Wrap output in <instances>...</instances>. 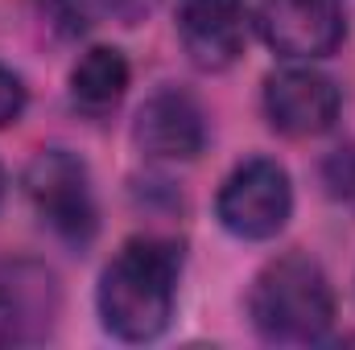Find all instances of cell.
<instances>
[{"label": "cell", "mask_w": 355, "mask_h": 350, "mask_svg": "<svg viewBox=\"0 0 355 350\" xmlns=\"http://www.w3.org/2000/svg\"><path fill=\"white\" fill-rule=\"evenodd\" d=\"M178 268L182 256L174 243L153 235L128 239L103 268L95 288L103 330L120 342H153L174 317Z\"/></svg>", "instance_id": "obj_1"}, {"label": "cell", "mask_w": 355, "mask_h": 350, "mask_svg": "<svg viewBox=\"0 0 355 350\" xmlns=\"http://www.w3.org/2000/svg\"><path fill=\"white\" fill-rule=\"evenodd\" d=\"M248 317L265 342L310 347L335 326V288L322 264L306 252H285L268 260L248 293Z\"/></svg>", "instance_id": "obj_2"}, {"label": "cell", "mask_w": 355, "mask_h": 350, "mask_svg": "<svg viewBox=\"0 0 355 350\" xmlns=\"http://www.w3.org/2000/svg\"><path fill=\"white\" fill-rule=\"evenodd\" d=\"M25 198L62 243L83 248L95 239L99 210H95V194H91V174L75 153L42 149L25 169Z\"/></svg>", "instance_id": "obj_3"}, {"label": "cell", "mask_w": 355, "mask_h": 350, "mask_svg": "<svg viewBox=\"0 0 355 350\" xmlns=\"http://www.w3.org/2000/svg\"><path fill=\"white\" fill-rule=\"evenodd\" d=\"M215 214L223 231H232L236 239L248 243L277 239L293 214V185L285 165H277L272 157H248L244 165H236L219 185Z\"/></svg>", "instance_id": "obj_4"}, {"label": "cell", "mask_w": 355, "mask_h": 350, "mask_svg": "<svg viewBox=\"0 0 355 350\" xmlns=\"http://www.w3.org/2000/svg\"><path fill=\"white\" fill-rule=\"evenodd\" d=\"M58 313L62 293L46 264L0 256V350L46 342L58 326Z\"/></svg>", "instance_id": "obj_5"}, {"label": "cell", "mask_w": 355, "mask_h": 350, "mask_svg": "<svg viewBox=\"0 0 355 350\" xmlns=\"http://www.w3.org/2000/svg\"><path fill=\"white\" fill-rule=\"evenodd\" d=\"M257 29L281 58L310 62L339 50L347 21L339 0H261L257 4Z\"/></svg>", "instance_id": "obj_6"}, {"label": "cell", "mask_w": 355, "mask_h": 350, "mask_svg": "<svg viewBox=\"0 0 355 350\" xmlns=\"http://www.w3.org/2000/svg\"><path fill=\"white\" fill-rule=\"evenodd\" d=\"M265 116L289 140L322 136L339 120V87L310 66H285L265 79Z\"/></svg>", "instance_id": "obj_7"}, {"label": "cell", "mask_w": 355, "mask_h": 350, "mask_svg": "<svg viewBox=\"0 0 355 350\" xmlns=\"http://www.w3.org/2000/svg\"><path fill=\"white\" fill-rule=\"evenodd\" d=\"M132 140L145 157L157 161H194L207 149V116L178 87L149 95L132 120Z\"/></svg>", "instance_id": "obj_8"}, {"label": "cell", "mask_w": 355, "mask_h": 350, "mask_svg": "<svg viewBox=\"0 0 355 350\" xmlns=\"http://www.w3.org/2000/svg\"><path fill=\"white\" fill-rule=\"evenodd\" d=\"M178 37L198 71H227L244 54L248 0H178Z\"/></svg>", "instance_id": "obj_9"}, {"label": "cell", "mask_w": 355, "mask_h": 350, "mask_svg": "<svg viewBox=\"0 0 355 350\" xmlns=\"http://www.w3.org/2000/svg\"><path fill=\"white\" fill-rule=\"evenodd\" d=\"M128 91V58L116 46H91L71 71V103L87 116L112 111Z\"/></svg>", "instance_id": "obj_10"}, {"label": "cell", "mask_w": 355, "mask_h": 350, "mask_svg": "<svg viewBox=\"0 0 355 350\" xmlns=\"http://www.w3.org/2000/svg\"><path fill=\"white\" fill-rule=\"evenodd\" d=\"M25 103H29V95H25L21 75H12L8 66H0V128L17 124L21 111H25Z\"/></svg>", "instance_id": "obj_11"}, {"label": "cell", "mask_w": 355, "mask_h": 350, "mask_svg": "<svg viewBox=\"0 0 355 350\" xmlns=\"http://www.w3.org/2000/svg\"><path fill=\"white\" fill-rule=\"evenodd\" d=\"M327 185H331V194H335V198L355 202V149L335 153V157L327 161Z\"/></svg>", "instance_id": "obj_12"}, {"label": "cell", "mask_w": 355, "mask_h": 350, "mask_svg": "<svg viewBox=\"0 0 355 350\" xmlns=\"http://www.w3.org/2000/svg\"><path fill=\"white\" fill-rule=\"evenodd\" d=\"M0 198H4V169H0Z\"/></svg>", "instance_id": "obj_13"}]
</instances>
